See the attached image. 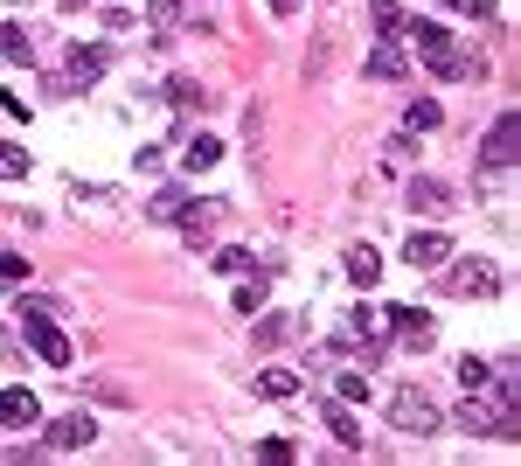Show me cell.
Returning <instances> with one entry per match:
<instances>
[{"mask_svg":"<svg viewBox=\"0 0 521 466\" xmlns=\"http://www.w3.org/2000/svg\"><path fill=\"white\" fill-rule=\"evenodd\" d=\"M459 432H473V439H515V404L473 390V397L459 404Z\"/></svg>","mask_w":521,"mask_h":466,"instance_id":"obj_1","label":"cell"},{"mask_svg":"<svg viewBox=\"0 0 521 466\" xmlns=\"http://www.w3.org/2000/svg\"><path fill=\"white\" fill-rule=\"evenodd\" d=\"M390 425L403 439H431V432L445 425V411H438L424 390H390Z\"/></svg>","mask_w":521,"mask_h":466,"instance_id":"obj_2","label":"cell"},{"mask_svg":"<svg viewBox=\"0 0 521 466\" xmlns=\"http://www.w3.org/2000/svg\"><path fill=\"white\" fill-rule=\"evenodd\" d=\"M21 327H28V348L49 369H70V341H63V327H49V307H21Z\"/></svg>","mask_w":521,"mask_h":466,"instance_id":"obj_3","label":"cell"},{"mask_svg":"<svg viewBox=\"0 0 521 466\" xmlns=\"http://www.w3.org/2000/svg\"><path fill=\"white\" fill-rule=\"evenodd\" d=\"M515 140H521V112H501V119L487 126V140H480V167H487V174H508V167H515Z\"/></svg>","mask_w":521,"mask_h":466,"instance_id":"obj_4","label":"cell"},{"mask_svg":"<svg viewBox=\"0 0 521 466\" xmlns=\"http://www.w3.org/2000/svg\"><path fill=\"white\" fill-rule=\"evenodd\" d=\"M445 265H452V272H445V286H452L459 300H473V293H494V286H501V272H494L487 258H445Z\"/></svg>","mask_w":521,"mask_h":466,"instance_id":"obj_5","label":"cell"},{"mask_svg":"<svg viewBox=\"0 0 521 466\" xmlns=\"http://www.w3.org/2000/svg\"><path fill=\"white\" fill-rule=\"evenodd\" d=\"M445 258H452V237L445 230H410V244H403V265L410 272H438Z\"/></svg>","mask_w":521,"mask_h":466,"instance_id":"obj_6","label":"cell"},{"mask_svg":"<svg viewBox=\"0 0 521 466\" xmlns=\"http://www.w3.org/2000/svg\"><path fill=\"white\" fill-rule=\"evenodd\" d=\"M390 327H396V341H403V348H431V341H438L431 313H417V307H390Z\"/></svg>","mask_w":521,"mask_h":466,"instance_id":"obj_7","label":"cell"},{"mask_svg":"<svg viewBox=\"0 0 521 466\" xmlns=\"http://www.w3.org/2000/svg\"><path fill=\"white\" fill-rule=\"evenodd\" d=\"M105 42H70V84H98L105 77Z\"/></svg>","mask_w":521,"mask_h":466,"instance_id":"obj_8","label":"cell"},{"mask_svg":"<svg viewBox=\"0 0 521 466\" xmlns=\"http://www.w3.org/2000/svg\"><path fill=\"white\" fill-rule=\"evenodd\" d=\"M35 418H42L35 390H21V383H14V390H0V425H7V432H21V425H35Z\"/></svg>","mask_w":521,"mask_h":466,"instance_id":"obj_9","label":"cell"},{"mask_svg":"<svg viewBox=\"0 0 521 466\" xmlns=\"http://www.w3.org/2000/svg\"><path fill=\"white\" fill-rule=\"evenodd\" d=\"M410 209H417V216H445V209H452V188L431 181V174H417V181H410Z\"/></svg>","mask_w":521,"mask_h":466,"instance_id":"obj_10","label":"cell"},{"mask_svg":"<svg viewBox=\"0 0 521 466\" xmlns=\"http://www.w3.org/2000/svg\"><path fill=\"white\" fill-rule=\"evenodd\" d=\"M216 216H223V202H188V195H181V209H174V223H181V230H188L195 244H202V237L216 230Z\"/></svg>","mask_w":521,"mask_h":466,"instance_id":"obj_11","label":"cell"},{"mask_svg":"<svg viewBox=\"0 0 521 466\" xmlns=\"http://www.w3.org/2000/svg\"><path fill=\"white\" fill-rule=\"evenodd\" d=\"M410 49H417V56H424V63H438V56H445V49H452V35H445V28H438V21H424V14H417V21H410Z\"/></svg>","mask_w":521,"mask_h":466,"instance_id":"obj_12","label":"cell"},{"mask_svg":"<svg viewBox=\"0 0 521 466\" xmlns=\"http://www.w3.org/2000/svg\"><path fill=\"white\" fill-rule=\"evenodd\" d=\"M91 439H98L91 418H56V425H49V446H56V453H77V446H91Z\"/></svg>","mask_w":521,"mask_h":466,"instance_id":"obj_13","label":"cell"},{"mask_svg":"<svg viewBox=\"0 0 521 466\" xmlns=\"http://www.w3.org/2000/svg\"><path fill=\"white\" fill-rule=\"evenodd\" d=\"M431 70H438V77H452V84H473V77H487V56H459V49H445Z\"/></svg>","mask_w":521,"mask_h":466,"instance_id":"obj_14","label":"cell"},{"mask_svg":"<svg viewBox=\"0 0 521 466\" xmlns=\"http://www.w3.org/2000/svg\"><path fill=\"white\" fill-rule=\"evenodd\" d=\"M403 70H410V56H403V49H396L390 35H383V42H376V56H369V77H383V84H396Z\"/></svg>","mask_w":521,"mask_h":466,"instance_id":"obj_15","label":"cell"},{"mask_svg":"<svg viewBox=\"0 0 521 466\" xmlns=\"http://www.w3.org/2000/svg\"><path fill=\"white\" fill-rule=\"evenodd\" d=\"M216 160H223V140H216V133H195V140H188V160H181V167H188V174H209Z\"/></svg>","mask_w":521,"mask_h":466,"instance_id":"obj_16","label":"cell"},{"mask_svg":"<svg viewBox=\"0 0 521 466\" xmlns=\"http://www.w3.org/2000/svg\"><path fill=\"white\" fill-rule=\"evenodd\" d=\"M0 56H7V63H35V35L14 28V21H0Z\"/></svg>","mask_w":521,"mask_h":466,"instance_id":"obj_17","label":"cell"},{"mask_svg":"<svg viewBox=\"0 0 521 466\" xmlns=\"http://www.w3.org/2000/svg\"><path fill=\"white\" fill-rule=\"evenodd\" d=\"M348 279H355V286H376V279H383V258H376L369 244H355V251H348Z\"/></svg>","mask_w":521,"mask_h":466,"instance_id":"obj_18","label":"cell"},{"mask_svg":"<svg viewBox=\"0 0 521 466\" xmlns=\"http://www.w3.org/2000/svg\"><path fill=\"white\" fill-rule=\"evenodd\" d=\"M292 390H299V376H292V369H258V397H271V404H285Z\"/></svg>","mask_w":521,"mask_h":466,"instance_id":"obj_19","label":"cell"},{"mask_svg":"<svg viewBox=\"0 0 521 466\" xmlns=\"http://www.w3.org/2000/svg\"><path fill=\"white\" fill-rule=\"evenodd\" d=\"M327 432H334L341 446H362V425H355V411H348V404H327Z\"/></svg>","mask_w":521,"mask_h":466,"instance_id":"obj_20","label":"cell"},{"mask_svg":"<svg viewBox=\"0 0 521 466\" xmlns=\"http://www.w3.org/2000/svg\"><path fill=\"white\" fill-rule=\"evenodd\" d=\"M167 98H174V112H195V105H209L195 77H174V84H167Z\"/></svg>","mask_w":521,"mask_h":466,"instance_id":"obj_21","label":"cell"},{"mask_svg":"<svg viewBox=\"0 0 521 466\" xmlns=\"http://www.w3.org/2000/svg\"><path fill=\"white\" fill-rule=\"evenodd\" d=\"M0 181H28V154L14 140H0Z\"/></svg>","mask_w":521,"mask_h":466,"instance_id":"obj_22","label":"cell"},{"mask_svg":"<svg viewBox=\"0 0 521 466\" xmlns=\"http://www.w3.org/2000/svg\"><path fill=\"white\" fill-rule=\"evenodd\" d=\"M285 334H292V320H285V313H258V348H278Z\"/></svg>","mask_w":521,"mask_h":466,"instance_id":"obj_23","label":"cell"},{"mask_svg":"<svg viewBox=\"0 0 521 466\" xmlns=\"http://www.w3.org/2000/svg\"><path fill=\"white\" fill-rule=\"evenodd\" d=\"M438 119H445L438 105H410V112H403V133H438Z\"/></svg>","mask_w":521,"mask_h":466,"instance_id":"obj_24","label":"cell"},{"mask_svg":"<svg viewBox=\"0 0 521 466\" xmlns=\"http://www.w3.org/2000/svg\"><path fill=\"white\" fill-rule=\"evenodd\" d=\"M459 383H466V390H487V383H494V362L466 355V362H459Z\"/></svg>","mask_w":521,"mask_h":466,"instance_id":"obj_25","label":"cell"},{"mask_svg":"<svg viewBox=\"0 0 521 466\" xmlns=\"http://www.w3.org/2000/svg\"><path fill=\"white\" fill-rule=\"evenodd\" d=\"M334 390H341V404H369V376H362V369H348Z\"/></svg>","mask_w":521,"mask_h":466,"instance_id":"obj_26","label":"cell"},{"mask_svg":"<svg viewBox=\"0 0 521 466\" xmlns=\"http://www.w3.org/2000/svg\"><path fill=\"white\" fill-rule=\"evenodd\" d=\"M251 265H258V258H251V251H237V244H230V251H223V258H216V272H230V279H244V272H251Z\"/></svg>","mask_w":521,"mask_h":466,"instance_id":"obj_27","label":"cell"},{"mask_svg":"<svg viewBox=\"0 0 521 466\" xmlns=\"http://www.w3.org/2000/svg\"><path fill=\"white\" fill-rule=\"evenodd\" d=\"M258 300H264V272H258V279L244 272V286H237V313H258Z\"/></svg>","mask_w":521,"mask_h":466,"instance_id":"obj_28","label":"cell"},{"mask_svg":"<svg viewBox=\"0 0 521 466\" xmlns=\"http://www.w3.org/2000/svg\"><path fill=\"white\" fill-rule=\"evenodd\" d=\"M174 209H181V188H160L153 195V223H174Z\"/></svg>","mask_w":521,"mask_h":466,"instance_id":"obj_29","label":"cell"},{"mask_svg":"<svg viewBox=\"0 0 521 466\" xmlns=\"http://www.w3.org/2000/svg\"><path fill=\"white\" fill-rule=\"evenodd\" d=\"M0 279H7V286H28V258H14V251H0Z\"/></svg>","mask_w":521,"mask_h":466,"instance_id":"obj_30","label":"cell"},{"mask_svg":"<svg viewBox=\"0 0 521 466\" xmlns=\"http://www.w3.org/2000/svg\"><path fill=\"white\" fill-rule=\"evenodd\" d=\"M452 7H459V14H480V21L494 14V0H452Z\"/></svg>","mask_w":521,"mask_h":466,"instance_id":"obj_31","label":"cell"},{"mask_svg":"<svg viewBox=\"0 0 521 466\" xmlns=\"http://www.w3.org/2000/svg\"><path fill=\"white\" fill-rule=\"evenodd\" d=\"M153 21H181V0H153Z\"/></svg>","mask_w":521,"mask_h":466,"instance_id":"obj_32","label":"cell"},{"mask_svg":"<svg viewBox=\"0 0 521 466\" xmlns=\"http://www.w3.org/2000/svg\"><path fill=\"white\" fill-rule=\"evenodd\" d=\"M264 7H271V14H292V7H299V0H264Z\"/></svg>","mask_w":521,"mask_h":466,"instance_id":"obj_33","label":"cell"},{"mask_svg":"<svg viewBox=\"0 0 521 466\" xmlns=\"http://www.w3.org/2000/svg\"><path fill=\"white\" fill-rule=\"evenodd\" d=\"M63 7H84V0H63Z\"/></svg>","mask_w":521,"mask_h":466,"instance_id":"obj_34","label":"cell"}]
</instances>
